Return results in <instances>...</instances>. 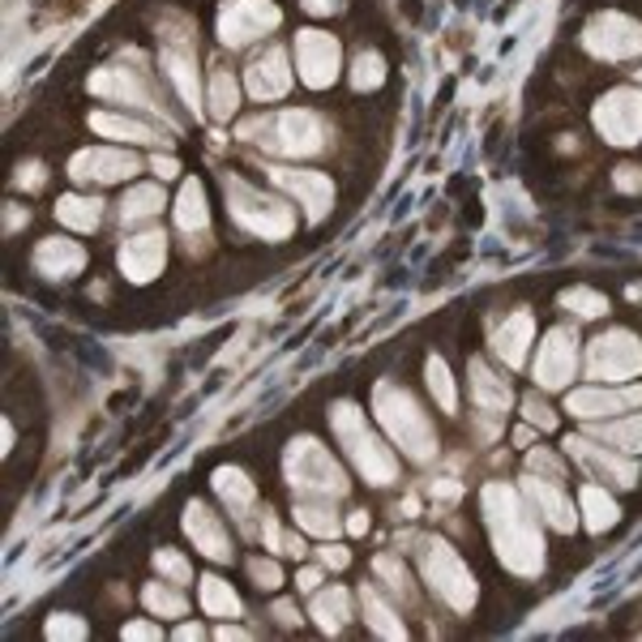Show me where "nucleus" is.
Returning a JSON list of instances; mask_svg holds the SVG:
<instances>
[{"mask_svg": "<svg viewBox=\"0 0 642 642\" xmlns=\"http://www.w3.org/2000/svg\"><path fill=\"white\" fill-rule=\"evenodd\" d=\"M574 368H578V334L569 325L549 330L540 343V356H535V381L544 390H562V386H569Z\"/></svg>", "mask_w": 642, "mask_h": 642, "instance_id": "nucleus-15", "label": "nucleus"}, {"mask_svg": "<svg viewBox=\"0 0 642 642\" xmlns=\"http://www.w3.org/2000/svg\"><path fill=\"white\" fill-rule=\"evenodd\" d=\"M565 450L569 458L587 472V480L600 484H617V488H634L642 480L639 463L626 454V450H608V445H596L587 438H565Z\"/></svg>", "mask_w": 642, "mask_h": 642, "instance_id": "nucleus-10", "label": "nucleus"}, {"mask_svg": "<svg viewBox=\"0 0 642 642\" xmlns=\"http://www.w3.org/2000/svg\"><path fill=\"white\" fill-rule=\"evenodd\" d=\"M318 583H321V569H300L296 574V587L300 591H318Z\"/></svg>", "mask_w": 642, "mask_h": 642, "instance_id": "nucleus-52", "label": "nucleus"}, {"mask_svg": "<svg viewBox=\"0 0 642 642\" xmlns=\"http://www.w3.org/2000/svg\"><path fill=\"white\" fill-rule=\"evenodd\" d=\"M467 377H472V402H476L480 411H488V416L510 411L514 390H510V381H506L497 368H488V361L472 356V361H467Z\"/></svg>", "mask_w": 642, "mask_h": 642, "instance_id": "nucleus-22", "label": "nucleus"}, {"mask_svg": "<svg viewBox=\"0 0 642 642\" xmlns=\"http://www.w3.org/2000/svg\"><path fill=\"white\" fill-rule=\"evenodd\" d=\"M522 497L531 501V510L549 522L553 531H574V527H578L574 501L565 497L557 480H535V476H527V480H522Z\"/></svg>", "mask_w": 642, "mask_h": 642, "instance_id": "nucleus-19", "label": "nucleus"}, {"mask_svg": "<svg viewBox=\"0 0 642 642\" xmlns=\"http://www.w3.org/2000/svg\"><path fill=\"white\" fill-rule=\"evenodd\" d=\"M163 630L159 626H146V621H133V626H124V639H159Z\"/></svg>", "mask_w": 642, "mask_h": 642, "instance_id": "nucleus-51", "label": "nucleus"}, {"mask_svg": "<svg viewBox=\"0 0 642 642\" xmlns=\"http://www.w3.org/2000/svg\"><path fill=\"white\" fill-rule=\"evenodd\" d=\"M639 81H642V69H639Z\"/></svg>", "mask_w": 642, "mask_h": 642, "instance_id": "nucleus-57", "label": "nucleus"}, {"mask_svg": "<svg viewBox=\"0 0 642 642\" xmlns=\"http://www.w3.org/2000/svg\"><path fill=\"white\" fill-rule=\"evenodd\" d=\"M171 587H176V583H171ZM171 587H163V583H151V587L142 591V600H146V608H151L155 617H185V612H189L185 596H180V591H171Z\"/></svg>", "mask_w": 642, "mask_h": 642, "instance_id": "nucleus-40", "label": "nucleus"}, {"mask_svg": "<svg viewBox=\"0 0 642 642\" xmlns=\"http://www.w3.org/2000/svg\"><path fill=\"white\" fill-rule=\"evenodd\" d=\"M313 617H318V626L325 634H339L347 621H352V596L343 591V587H330V591H318L313 596V608H309Z\"/></svg>", "mask_w": 642, "mask_h": 642, "instance_id": "nucleus-30", "label": "nucleus"}, {"mask_svg": "<svg viewBox=\"0 0 642 642\" xmlns=\"http://www.w3.org/2000/svg\"><path fill=\"white\" fill-rule=\"evenodd\" d=\"M248 574H253V583H257L262 591H275L283 583V569L275 562H266V557H253V562H248Z\"/></svg>", "mask_w": 642, "mask_h": 642, "instance_id": "nucleus-45", "label": "nucleus"}, {"mask_svg": "<svg viewBox=\"0 0 642 642\" xmlns=\"http://www.w3.org/2000/svg\"><path fill=\"white\" fill-rule=\"evenodd\" d=\"M591 121H596V129H600V137L608 146H634V142H642V90H634V86L608 90L596 103Z\"/></svg>", "mask_w": 642, "mask_h": 642, "instance_id": "nucleus-9", "label": "nucleus"}, {"mask_svg": "<svg viewBox=\"0 0 642 642\" xmlns=\"http://www.w3.org/2000/svg\"><path fill=\"white\" fill-rule=\"evenodd\" d=\"M424 377H429V390H433V399L442 411H458V390H454V377H450V364L442 356H433V361L424 364Z\"/></svg>", "mask_w": 642, "mask_h": 642, "instance_id": "nucleus-38", "label": "nucleus"}, {"mask_svg": "<svg viewBox=\"0 0 642 642\" xmlns=\"http://www.w3.org/2000/svg\"><path fill=\"white\" fill-rule=\"evenodd\" d=\"M155 569L163 574V583H176V587L193 583V565L185 562L176 549H159V553H155Z\"/></svg>", "mask_w": 642, "mask_h": 642, "instance_id": "nucleus-42", "label": "nucleus"}, {"mask_svg": "<svg viewBox=\"0 0 642 642\" xmlns=\"http://www.w3.org/2000/svg\"><path fill=\"white\" fill-rule=\"evenodd\" d=\"M361 604H364V621H368V630L377 634V639H407V626H402V617L390 608V604L381 600L373 587H364L361 591Z\"/></svg>", "mask_w": 642, "mask_h": 642, "instance_id": "nucleus-29", "label": "nucleus"}, {"mask_svg": "<svg viewBox=\"0 0 642 642\" xmlns=\"http://www.w3.org/2000/svg\"><path fill=\"white\" fill-rule=\"evenodd\" d=\"M596 438L612 450L626 454H642V411L634 416H612V420H596Z\"/></svg>", "mask_w": 642, "mask_h": 642, "instance_id": "nucleus-28", "label": "nucleus"}, {"mask_svg": "<svg viewBox=\"0 0 642 642\" xmlns=\"http://www.w3.org/2000/svg\"><path fill=\"white\" fill-rule=\"evenodd\" d=\"M228 214L241 223L244 232H253L257 241H287L296 232V214L291 206L253 185H244L236 176H228Z\"/></svg>", "mask_w": 642, "mask_h": 642, "instance_id": "nucleus-6", "label": "nucleus"}, {"mask_svg": "<svg viewBox=\"0 0 642 642\" xmlns=\"http://www.w3.org/2000/svg\"><path fill=\"white\" fill-rule=\"evenodd\" d=\"M562 305L578 318H604L608 313V296H600L596 287H569V291H562Z\"/></svg>", "mask_w": 642, "mask_h": 642, "instance_id": "nucleus-39", "label": "nucleus"}, {"mask_svg": "<svg viewBox=\"0 0 642 642\" xmlns=\"http://www.w3.org/2000/svg\"><path fill=\"white\" fill-rule=\"evenodd\" d=\"M522 411H527V424H540L544 433H549V429H557V411H553V407H544L540 399H527L522 402Z\"/></svg>", "mask_w": 642, "mask_h": 642, "instance_id": "nucleus-46", "label": "nucleus"}, {"mask_svg": "<svg viewBox=\"0 0 642 642\" xmlns=\"http://www.w3.org/2000/svg\"><path fill=\"white\" fill-rule=\"evenodd\" d=\"M527 467H531V476H544V480H565V467L549 454V450H535L531 458H527Z\"/></svg>", "mask_w": 642, "mask_h": 642, "instance_id": "nucleus-44", "label": "nucleus"}, {"mask_svg": "<svg viewBox=\"0 0 642 642\" xmlns=\"http://www.w3.org/2000/svg\"><path fill=\"white\" fill-rule=\"evenodd\" d=\"M56 219L74 232H95L99 219H103V201L99 198H81V193H69V198L56 201Z\"/></svg>", "mask_w": 642, "mask_h": 642, "instance_id": "nucleus-32", "label": "nucleus"}, {"mask_svg": "<svg viewBox=\"0 0 642 642\" xmlns=\"http://www.w3.org/2000/svg\"><path fill=\"white\" fill-rule=\"evenodd\" d=\"M270 180L287 189L291 198L309 210V219H321L334 206V180L325 171H300V167H270Z\"/></svg>", "mask_w": 642, "mask_h": 642, "instance_id": "nucleus-16", "label": "nucleus"}, {"mask_svg": "<svg viewBox=\"0 0 642 642\" xmlns=\"http://www.w3.org/2000/svg\"><path fill=\"white\" fill-rule=\"evenodd\" d=\"M373 411H377L381 429L395 438V445H399L411 463H433V458H438L433 420L420 411V402L411 399V390H402L395 381H377V390H373Z\"/></svg>", "mask_w": 642, "mask_h": 642, "instance_id": "nucleus-2", "label": "nucleus"}, {"mask_svg": "<svg viewBox=\"0 0 642 642\" xmlns=\"http://www.w3.org/2000/svg\"><path fill=\"white\" fill-rule=\"evenodd\" d=\"M86 266V248L74 241H60V236H47V241L35 248V270L47 275V279H69Z\"/></svg>", "mask_w": 642, "mask_h": 642, "instance_id": "nucleus-24", "label": "nucleus"}, {"mask_svg": "<svg viewBox=\"0 0 642 642\" xmlns=\"http://www.w3.org/2000/svg\"><path fill=\"white\" fill-rule=\"evenodd\" d=\"M163 210V189L155 185H137V189H129L121 201V219L124 223H142V219H155Z\"/></svg>", "mask_w": 642, "mask_h": 642, "instance_id": "nucleus-36", "label": "nucleus"}, {"mask_svg": "<svg viewBox=\"0 0 642 642\" xmlns=\"http://www.w3.org/2000/svg\"><path fill=\"white\" fill-rule=\"evenodd\" d=\"M531 339H535V318L522 309L514 318H506V325L492 334V352L506 368H522L527 352H531Z\"/></svg>", "mask_w": 642, "mask_h": 642, "instance_id": "nucleus-23", "label": "nucleus"}, {"mask_svg": "<svg viewBox=\"0 0 642 642\" xmlns=\"http://www.w3.org/2000/svg\"><path fill=\"white\" fill-rule=\"evenodd\" d=\"M642 373V339L630 330H608L600 339H591L587 347V377L591 381H608V386H621V381H634Z\"/></svg>", "mask_w": 642, "mask_h": 642, "instance_id": "nucleus-8", "label": "nucleus"}, {"mask_svg": "<svg viewBox=\"0 0 642 642\" xmlns=\"http://www.w3.org/2000/svg\"><path fill=\"white\" fill-rule=\"evenodd\" d=\"M583 47L600 60H630L642 52V26L626 13H600V18L587 22Z\"/></svg>", "mask_w": 642, "mask_h": 642, "instance_id": "nucleus-11", "label": "nucleus"}, {"mask_svg": "<svg viewBox=\"0 0 642 642\" xmlns=\"http://www.w3.org/2000/svg\"><path fill=\"white\" fill-rule=\"evenodd\" d=\"M176 223H180V232H201V228L210 223L206 189H201L198 180H185V189H180V198H176Z\"/></svg>", "mask_w": 642, "mask_h": 642, "instance_id": "nucleus-33", "label": "nucleus"}, {"mask_svg": "<svg viewBox=\"0 0 642 642\" xmlns=\"http://www.w3.org/2000/svg\"><path fill=\"white\" fill-rule=\"evenodd\" d=\"M176 639H201V626H180Z\"/></svg>", "mask_w": 642, "mask_h": 642, "instance_id": "nucleus-55", "label": "nucleus"}, {"mask_svg": "<svg viewBox=\"0 0 642 642\" xmlns=\"http://www.w3.org/2000/svg\"><path fill=\"white\" fill-rule=\"evenodd\" d=\"M420 569H424L429 587H433L454 612L467 617V612L476 608V600H480L476 578H472V569L463 565V557H458L445 540H420Z\"/></svg>", "mask_w": 642, "mask_h": 642, "instance_id": "nucleus-7", "label": "nucleus"}, {"mask_svg": "<svg viewBox=\"0 0 642 642\" xmlns=\"http://www.w3.org/2000/svg\"><path fill=\"white\" fill-rule=\"evenodd\" d=\"M214 492L223 497V506H228L236 519L253 514V506H257V488H253V480L244 476L241 467H219V472H214Z\"/></svg>", "mask_w": 642, "mask_h": 642, "instance_id": "nucleus-26", "label": "nucleus"}, {"mask_svg": "<svg viewBox=\"0 0 642 642\" xmlns=\"http://www.w3.org/2000/svg\"><path fill=\"white\" fill-rule=\"evenodd\" d=\"M321 562L330 565V569H343V565L352 562V553H347V549H339V544H330V549H321Z\"/></svg>", "mask_w": 642, "mask_h": 642, "instance_id": "nucleus-49", "label": "nucleus"}, {"mask_svg": "<svg viewBox=\"0 0 642 642\" xmlns=\"http://www.w3.org/2000/svg\"><path fill=\"white\" fill-rule=\"evenodd\" d=\"M185 531L189 540L198 544V553H206L210 562H232V540H228V527L219 514H210L201 501L185 506Z\"/></svg>", "mask_w": 642, "mask_h": 642, "instance_id": "nucleus-20", "label": "nucleus"}, {"mask_svg": "<svg viewBox=\"0 0 642 642\" xmlns=\"http://www.w3.org/2000/svg\"><path fill=\"white\" fill-rule=\"evenodd\" d=\"M279 4H270V0H232L219 13V40L232 43V47H244V43L270 35L279 26Z\"/></svg>", "mask_w": 642, "mask_h": 642, "instance_id": "nucleus-13", "label": "nucleus"}, {"mask_svg": "<svg viewBox=\"0 0 642 642\" xmlns=\"http://www.w3.org/2000/svg\"><path fill=\"white\" fill-rule=\"evenodd\" d=\"M142 163L133 159L129 151H112V146H95V151H81L69 163V176L74 180H99V185H112V180H124L133 176Z\"/></svg>", "mask_w": 642, "mask_h": 642, "instance_id": "nucleus-18", "label": "nucleus"}, {"mask_svg": "<svg viewBox=\"0 0 642 642\" xmlns=\"http://www.w3.org/2000/svg\"><path fill=\"white\" fill-rule=\"evenodd\" d=\"M241 137H253L262 142L270 155H283V159H309L325 146V124H321L318 112H275V117H257L241 129Z\"/></svg>", "mask_w": 642, "mask_h": 642, "instance_id": "nucleus-4", "label": "nucleus"}, {"mask_svg": "<svg viewBox=\"0 0 642 642\" xmlns=\"http://www.w3.org/2000/svg\"><path fill=\"white\" fill-rule=\"evenodd\" d=\"M296 527L318 535V540H334L339 535V514H334L330 497H300L296 501Z\"/></svg>", "mask_w": 642, "mask_h": 642, "instance_id": "nucleus-27", "label": "nucleus"}, {"mask_svg": "<svg viewBox=\"0 0 642 642\" xmlns=\"http://www.w3.org/2000/svg\"><path fill=\"white\" fill-rule=\"evenodd\" d=\"M163 74L176 81V90L185 95V103L198 112L201 103V90H198V56H193V47L189 43H167L163 47Z\"/></svg>", "mask_w": 642, "mask_h": 642, "instance_id": "nucleus-25", "label": "nucleus"}, {"mask_svg": "<svg viewBox=\"0 0 642 642\" xmlns=\"http://www.w3.org/2000/svg\"><path fill=\"white\" fill-rule=\"evenodd\" d=\"M283 472L287 484L296 488V497H343L347 492V476L334 463V454L313 438H296L283 454Z\"/></svg>", "mask_w": 642, "mask_h": 642, "instance_id": "nucleus-5", "label": "nucleus"}, {"mask_svg": "<svg viewBox=\"0 0 642 642\" xmlns=\"http://www.w3.org/2000/svg\"><path fill=\"white\" fill-rule=\"evenodd\" d=\"M248 95L257 99V103H275L283 99L287 90H291V65H287V52L283 47H266V56H257L253 65H248Z\"/></svg>", "mask_w": 642, "mask_h": 642, "instance_id": "nucleus-17", "label": "nucleus"}, {"mask_svg": "<svg viewBox=\"0 0 642 642\" xmlns=\"http://www.w3.org/2000/svg\"><path fill=\"white\" fill-rule=\"evenodd\" d=\"M163 257H167V241H163V232H142V236H129V241L121 244L124 279L151 283L163 270Z\"/></svg>", "mask_w": 642, "mask_h": 642, "instance_id": "nucleus-21", "label": "nucleus"}, {"mask_svg": "<svg viewBox=\"0 0 642 642\" xmlns=\"http://www.w3.org/2000/svg\"><path fill=\"white\" fill-rule=\"evenodd\" d=\"M201 612L206 617H241V600H236V591H232V583H223V578H201Z\"/></svg>", "mask_w": 642, "mask_h": 642, "instance_id": "nucleus-34", "label": "nucleus"}, {"mask_svg": "<svg viewBox=\"0 0 642 642\" xmlns=\"http://www.w3.org/2000/svg\"><path fill=\"white\" fill-rule=\"evenodd\" d=\"M347 531H352V535H364V531H368V514H364V510H356V514L347 519Z\"/></svg>", "mask_w": 642, "mask_h": 642, "instance_id": "nucleus-53", "label": "nucleus"}, {"mask_svg": "<svg viewBox=\"0 0 642 642\" xmlns=\"http://www.w3.org/2000/svg\"><path fill=\"white\" fill-rule=\"evenodd\" d=\"M155 171H159L163 180H167V176H176V171H180V163H176V159H163V155H159V159H155Z\"/></svg>", "mask_w": 642, "mask_h": 642, "instance_id": "nucleus-54", "label": "nucleus"}, {"mask_svg": "<svg viewBox=\"0 0 642 642\" xmlns=\"http://www.w3.org/2000/svg\"><path fill=\"white\" fill-rule=\"evenodd\" d=\"M309 13H318V18H330V13H339L343 9V0H300Z\"/></svg>", "mask_w": 642, "mask_h": 642, "instance_id": "nucleus-50", "label": "nucleus"}, {"mask_svg": "<svg viewBox=\"0 0 642 642\" xmlns=\"http://www.w3.org/2000/svg\"><path fill=\"white\" fill-rule=\"evenodd\" d=\"M373 569H377V578H386V587L395 591V596H402V600H411V578H407V569H402L390 553L386 557H377L373 562Z\"/></svg>", "mask_w": 642, "mask_h": 642, "instance_id": "nucleus-43", "label": "nucleus"}, {"mask_svg": "<svg viewBox=\"0 0 642 642\" xmlns=\"http://www.w3.org/2000/svg\"><path fill=\"white\" fill-rule=\"evenodd\" d=\"M90 129H99V133H108V137H121V142H159L151 124L124 121V117H112V112H99V117H90Z\"/></svg>", "mask_w": 642, "mask_h": 642, "instance_id": "nucleus-37", "label": "nucleus"}, {"mask_svg": "<svg viewBox=\"0 0 642 642\" xmlns=\"http://www.w3.org/2000/svg\"><path fill=\"white\" fill-rule=\"evenodd\" d=\"M386 81V60L377 52H361L356 65H352V86L356 90H377Z\"/></svg>", "mask_w": 642, "mask_h": 642, "instance_id": "nucleus-41", "label": "nucleus"}, {"mask_svg": "<svg viewBox=\"0 0 642 642\" xmlns=\"http://www.w3.org/2000/svg\"><path fill=\"white\" fill-rule=\"evenodd\" d=\"M236 108H241V86L232 78V69H214L210 74V112H214V121H232Z\"/></svg>", "mask_w": 642, "mask_h": 642, "instance_id": "nucleus-35", "label": "nucleus"}, {"mask_svg": "<svg viewBox=\"0 0 642 642\" xmlns=\"http://www.w3.org/2000/svg\"><path fill=\"white\" fill-rule=\"evenodd\" d=\"M578 506H583V522H587L591 531H608V527H617V519H621V510H617V501L608 497L604 484H587V488L578 492Z\"/></svg>", "mask_w": 642, "mask_h": 642, "instance_id": "nucleus-31", "label": "nucleus"}, {"mask_svg": "<svg viewBox=\"0 0 642 642\" xmlns=\"http://www.w3.org/2000/svg\"><path fill=\"white\" fill-rule=\"evenodd\" d=\"M330 429H334V438L343 442L347 458L356 463V472L368 484L386 488V484L399 480V458L390 454V445L368 429V416H364L356 402H334L330 407Z\"/></svg>", "mask_w": 642, "mask_h": 642, "instance_id": "nucleus-3", "label": "nucleus"}, {"mask_svg": "<svg viewBox=\"0 0 642 642\" xmlns=\"http://www.w3.org/2000/svg\"><path fill=\"white\" fill-rule=\"evenodd\" d=\"M612 185H617L621 193H642V167H634V163H621V167L612 171Z\"/></svg>", "mask_w": 642, "mask_h": 642, "instance_id": "nucleus-48", "label": "nucleus"}, {"mask_svg": "<svg viewBox=\"0 0 642 642\" xmlns=\"http://www.w3.org/2000/svg\"><path fill=\"white\" fill-rule=\"evenodd\" d=\"M480 506L488 535H492V549L506 562V569L519 574V578H540V569H544V535H540V514L531 510V501H522L519 488L484 484Z\"/></svg>", "mask_w": 642, "mask_h": 642, "instance_id": "nucleus-1", "label": "nucleus"}, {"mask_svg": "<svg viewBox=\"0 0 642 642\" xmlns=\"http://www.w3.org/2000/svg\"><path fill=\"white\" fill-rule=\"evenodd\" d=\"M47 639H86V626L81 621H74V617H52L47 621Z\"/></svg>", "mask_w": 642, "mask_h": 642, "instance_id": "nucleus-47", "label": "nucleus"}, {"mask_svg": "<svg viewBox=\"0 0 642 642\" xmlns=\"http://www.w3.org/2000/svg\"><path fill=\"white\" fill-rule=\"evenodd\" d=\"M642 407V386H583V390H569L565 395V411L569 416H578V420H612V416H621V411H634Z\"/></svg>", "mask_w": 642, "mask_h": 642, "instance_id": "nucleus-14", "label": "nucleus"}, {"mask_svg": "<svg viewBox=\"0 0 642 642\" xmlns=\"http://www.w3.org/2000/svg\"><path fill=\"white\" fill-rule=\"evenodd\" d=\"M219 639H244V630L241 626H223V630H219Z\"/></svg>", "mask_w": 642, "mask_h": 642, "instance_id": "nucleus-56", "label": "nucleus"}, {"mask_svg": "<svg viewBox=\"0 0 642 642\" xmlns=\"http://www.w3.org/2000/svg\"><path fill=\"white\" fill-rule=\"evenodd\" d=\"M296 69H300V81L309 90H325L339 81V69H343V47L334 35L325 31H300L296 35Z\"/></svg>", "mask_w": 642, "mask_h": 642, "instance_id": "nucleus-12", "label": "nucleus"}]
</instances>
